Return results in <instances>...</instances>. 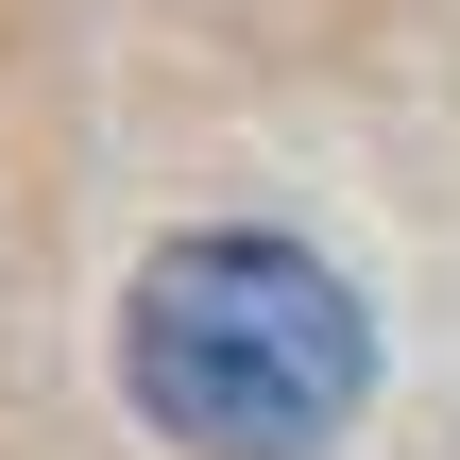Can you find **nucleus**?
I'll use <instances>...</instances> for the list:
<instances>
[{"mask_svg": "<svg viewBox=\"0 0 460 460\" xmlns=\"http://www.w3.org/2000/svg\"><path fill=\"white\" fill-rule=\"evenodd\" d=\"M119 393L188 460H324L358 427V393H376V324H358V290L307 239L205 222V239L137 256V290H119Z\"/></svg>", "mask_w": 460, "mask_h": 460, "instance_id": "f257e3e1", "label": "nucleus"}]
</instances>
